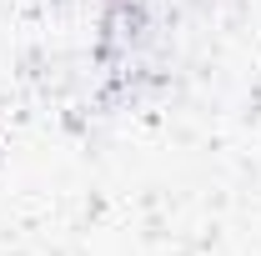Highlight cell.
Masks as SVG:
<instances>
[{"instance_id":"cell-2","label":"cell","mask_w":261,"mask_h":256,"mask_svg":"<svg viewBox=\"0 0 261 256\" xmlns=\"http://www.w3.org/2000/svg\"><path fill=\"white\" fill-rule=\"evenodd\" d=\"M100 5H121V0H100Z\"/></svg>"},{"instance_id":"cell-1","label":"cell","mask_w":261,"mask_h":256,"mask_svg":"<svg viewBox=\"0 0 261 256\" xmlns=\"http://www.w3.org/2000/svg\"><path fill=\"white\" fill-rule=\"evenodd\" d=\"M146 40H151V10L141 0L106 5V15H100V56H130Z\"/></svg>"}]
</instances>
